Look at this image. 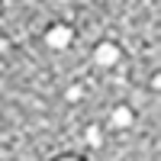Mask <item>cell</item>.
Listing matches in <instances>:
<instances>
[{"mask_svg":"<svg viewBox=\"0 0 161 161\" xmlns=\"http://www.w3.org/2000/svg\"><path fill=\"white\" fill-rule=\"evenodd\" d=\"M93 58H97V64H103V68H110V64H116V61H119V48H116L113 42H103V45H97V52H93Z\"/></svg>","mask_w":161,"mask_h":161,"instance_id":"obj_1","label":"cell"},{"mask_svg":"<svg viewBox=\"0 0 161 161\" xmlns=\"http://www.w3.org/2000/svg\"><path fill=\"white\" fill-rule=\"evenodd\" d=\"M0 52H7V42H3V39H0Z\"/></svg>","mask_w":161,"mask_h":161,"instance_id":"obj_6","label":"cell"},{"mask_svg":"<svg viewBox=\"0 0 161 161\" xmlns=\"http://www.w3.org/2000/svg\"><path fill=\"white\" fill-rule=\"evenodd\" d=\"M58 3H64V0H58Z\"/></svg>","mask_w":161,"mask_h":161,"instance_id":"obj_8","label":"cell"},{"mask_svg":"<svg viewBox=\"0 0 161 161\" xmlns=\"http://www.w3.org/2000/svg\"><path fill=\"white\" fill-rule=\"evenodd\" d=\"M61 161H77V158H61Z\"/></svg>","mask_w":161,"mask_h":161,"instance_id":"obj_7","label":"cell"},{"mask_svg":"<svg viewBox=\"0 0 161 161\" xmlns=\"http://www.w3.org/2000/svg\"><path fill=\"white\" fill-rule=\"evenodd\" d=\"M100 139H103V136H100V129H97V126H90V129H87V142H90V145H100Z\"/></svg>","mask_w":161,"mask_h":161,"instance_id":"obj_4","label":"cell"},{"mask_svg":"<svg viewBox=\"0 0 161 161\" xmlns=\"http://www.w3.org/2000/svg\"><path fill=\"white\" fill-rule=\"evenodd\" d=\"M68 100H80V87H71L68 90Z\"/></svg>","mask_w":161,"mask_h":161,"instance_id":"obj_5","label":"cell"},{"mask_svg":"<svg viewBox=\"0 0 161 161\" xmlns=\"http://www.w3.org/2000/svg\"><path fill=\"white\" fill-rule=\"evenodd\" d=\"M45 42H48L52 48H64V45L71 42V29H68V26H52L48 36H45Z\"/></svg>","mask_w":161,"mask_h":161,"instance_id":"obj_2","label":"cell"},{"mask_svg":"<svg viewBox=\"0 0 161 161\" xmlns=\"http://www.w3.org/2000/svg\"><path fill=\"white\" fill-rule=\"evenodd\" d=\"M110 123H113L116 129L132 126V110H129V106H116V110H113V116H110Z\"/></svg>","mask_w":161,"mask_h":161,"instance_id":"obj_3","label":"cell"}]
</instances>
